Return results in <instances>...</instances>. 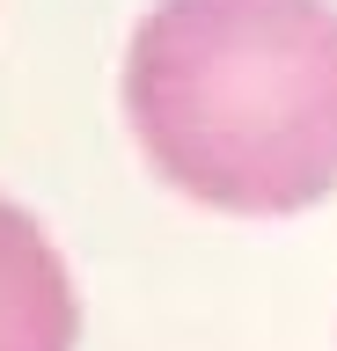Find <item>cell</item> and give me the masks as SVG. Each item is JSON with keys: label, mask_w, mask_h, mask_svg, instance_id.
I'll return each mask as SVG.
<instances>
[{"label": "cell", "mask_w": 337, "mask_h": 351, "mask_svg": "<svg viewBox=\"0 0 337 351\" xmlns=\"http://www.w3.org/2000/svg\"><path fill=\"white\" fill-rule=\"evenodd\" d=\"M125 125L205 213L286 219L337 191V0H154Z\"/></svg>", "instance_id": "cell-1"}, {"label": "cell", "mask_w": 337, "mask_h": 351, "mask_svg": "<svg viewBox=\"0 0 337 351\" xmlns=\"http://www.w3.org/2000/svg\"><path fill=\"white\" fill-rule=\"evenodd\" d=\"M81 300L51 234L0 197V351H73Z\"/></svg>", "instance_id": "cell-2"}]
</instances>
